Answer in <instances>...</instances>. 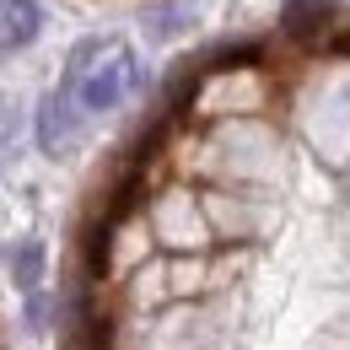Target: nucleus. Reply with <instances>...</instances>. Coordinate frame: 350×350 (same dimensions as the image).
I'll return each mask as SVG.
<instances>
[{"label":"nucleus","mask_w":350,"mask_h":350,"mask_svg":"<svg viewBox=\"0 0 350 350\" xmlns=\"http://www.w3.org/2000/svg\"><path fill=\"white\" fill-rule=\"evenodd\" d=\"M140 81H146V70H140V59L130 49H108V59L87 70V81H81L76 97H81V108L103 113V108H119L130 92H140Z\"/></svg>","instance_id":"nucleus-1"},{"label":"nucleus","mask_w":350,"mask_h":350,"mask_svg":"<svg viewBox=\"0 0 350 350\" xmlns=\"http://www.w3.org/2000/svg\"><path fill=\"white\" fill-rule=\"evenodd\" d=\"M264 65H269V49L259 38H226L194 59L200 76H232V70H264Z\"/></svg>","instance_id":"nucleus-2"},{"label":"nucleus","mask_w":350,"mask_h":350,"mask_svg":"<svg viewBox=\"0 0 350 350\" xmlns=\"http://www.w3.org/2000/svg\"><path fill=\"white\" fill-rule=\"evenodd\" d=\"M334 16H340V0H286L280 27H286V38L312 44L318 33H329V22H334Z\"/></svg>","instance_id":"nucleus-3"},{"label":"nucleus","mask_w":350,"mask_h":350,"mask_svg":"<svg viewBox=\"0 0 350 350\" xmlns=\"http://www.w3.org/2000/svg\"><path fill=\"white\" fill-rule=\"evenodd\" d=\"M70 87H54L44 97V108H38V146H44L49 157H59V146H65V135H70Z\"/></svg>","instance_id":"nucleus-4"},{"label":"nucleus","mask_w":350,"mask_h":350,"mask_svg":"<svg viewBox=\"0 0 350 350\" xmlns=\"http://www.w3.org/2000/svg\"><path fill=\"white\" fill-rule=\"evenodd\" d=\"M44 33V11L38 0H0V38L11 49H27Z\"/></svg>","instance_id":"nucleus-5"},{"label":"nucleus","mask_w":350,"mask_h":350,"mask_svg":"<svg viewBox=\"0 0 350 350\" xmlns=\"http://www.w3.org/2000/svg\"><path fill=\"white\" fill-rule=\"evenodd\" d=\"M108 259H113V221L103 216H87V226H81V264H87L92 280H103L108 275Z\"/></svg>","instance_id":"nucleus-6"},{"label":"nucleus","mask_w":350,"mask_h":350,"mask_svg":"<svg viewBox=\"0 0 350 350\" xmlns=\"http://www.w3.org/2000/svg\"><path fill=\"white\" fill-rule=\"evenodd\" d=\"M140 194H146V167H124V173H119V183L108 189V205H103V216L119 226L124 216H135V211H140Z\"/></svg>","instance_id":"nucleus-7"},{"label":"nucleus","mask_w":350,"mask_h":350,"mask_svg":"<svg viewBox=\"0 0 350 350\" xmlns=\"http://www.w3.org/2000/svg\"><path fill=\"white\" fill-rule=\"evenodd\" d=\"M11 280H16L22 291H38V280H44V243H38V237H22V243L11 248Z\"/></svg>","instance_id":"nucleus-8"},{"label":"nucleus","mask_w":350,"mask_h":350,"mask_svg":"<svg viewBox=\"0 0 350 350\" xmlns=\"http://www.w3.org/2000/svg\"><path fill=\"white\" fill-rule=\"evenodd\" d=\"M329 54H350V33H334V38H329Z\"/></svg>","instance_id":"nucleus-9"}]
</instances>
